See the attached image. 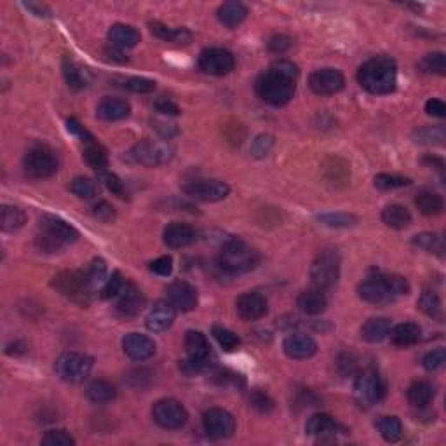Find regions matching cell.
Instances as JSON below:
<instances>
[{"label":"cell","instance_id":"6da1fadb","mask_svg":"<svg viewBox=\"0 0 446 446\" xmlns=\"http://www.w3.org/2000/svg\"><path fill=\"white\" fill-rule=\"evenodd\" d=\"M298 68L288 60H277L257 80V93L272 107H284L296 89Z\"/></svg>","mask_w":446,"mask_h":446},{"label":"cell","instance_id":"7a4b0ae2","mask_svg":"<svg viewBox=\"0 0 446 446\" xmlns=\"http://www.w3.org/2000/svg\"><path fill=\"white\" fill-rule=\"evenodd\" d=\"M361 87L371 94H389L396 89L397 68L394 60L387 56H377L361 65L357 71Z\"/></svg>","mask_w":446,"mask_h":446},{"label":"cell","instance_id":"3957f363","mask_svg":"<svg viewBox=\"0 0 446 446\" xmlns=\"http://www.w3.org/2000/svg\"><path fill=\"white\" fill-rule=\"evenodd\" d=\"M408 291H410V284L401 275H377L357 286L361 300L373 305L391 304L400 296L408 295Z\"/></svg>","mask_w":446,"mask_h":446},{"label":"cell","instance_id":"277c9868","mask_svg":"<svg viewBox=\"0 0 446 446\" xmlns=\"http://www.w3.org/2000/svg\"><path fill=\"white\" fill-rule=\"evenodd\" d=\"M39 229L40 234L37 236L35 243L44 253H58L63 246L76 243L79 239V232H77L76 227H71L61 218L51 216V214L40 218Z\"/></svg>","mask_w":446,"mask_h":446},{"label":"cell","instance_id":"5b68a950","mask_svg":"<svg viewBox=\"0 0 446 446\" xmlns=\"http://www.w3.org/2000/svg\"><path fill=\"white\" fill-rule=\"evenodd\" d=\"M218 264L229 274H244V272H250L258 267L260 253L250 244L239 239H232L221 248Z\"/></svg>","mask_w":446,"mask_h":446},{"label":"cell","instance_id":"8992f818","mask_svg":"<svg viewBox=\"0 0 446 446\" xmlns=\"http://www.w3.org/2000/svg\"><path fill=\"white\" fill-rule=\"evenodd\" d=\"M53 286L70 300L80 305H87L91 300V286L86 271H63L54 277Z\"/></svg>","mask_w":446,"mask_h":446},{"label":"cell","instance_id":"52a82bcc","mask_svg":"<svg viewBox=\"0 0 446 446\" xmlns=\"http://www.w3.org/2000/svg\"><path fill=\"white\" fill-rule=\"evenodd\" d=\"M93 370V359L87 354L76 352H63L54 363V371L63 382L67 384H80L89 377Z\"/></svg>","mask_w":446,"mask_h":446},{"label":"cell","instance_id":"ba28073f","mask_svg":"<svg viewBox=\"0 0 446 446\" xmlns=\"http://www.w3.org/2000/svg\"><path fill=\"white\" fill-rule=\"evenodd\" d=\"M129 161L135 164L145 166V168H157L171 161L173 148L164 141L157 139H141L135 143L131 151L128 152Z\"/></svg>","mask_w":446,"mask_h":446},{"label":"cell","instance_id":"9c48e42d","mask_svg":"<svg viewBox=\"0 0 446 446\" xmlns=\"http://www.w3.org/2000/svg\"><path fill=\"white\" fill-rule=\"evenodd\" d=\"M340 277V255L336 250H323L311 265V281L314 288L328 289Z\"/></svg>","mask_w":446,"mask_h":446},{"label":"cell","instance_id":"30bf717a","mask_svg":"<svg viewBox=\"0 0 446 446\" xmlns=\"http://www.w3.org/2000/svg\"><path fill=\"white\" fill-rule=\"evenodd\" d=\"M23 169L33 180L49 178L58 171V159L46 146H33L23 159Z\"/></svg>","mask_w":446,"mask_h":446},{"label":"cell","instance_id":"8fae6325","mask_svg":"<svg viewBox=\"0 0 446 446\" xmlns=\"http://www.w3.org/2000/svg\"><path fill=\"white\" fill-rule=\"evenodd\" d=\"M152 418L155 424L168 431H176L182 429L189 420L185 406L176 400H159L152 408Z\"/></svg>","mask_w":446,"mask_h":446},{"label":"cell","instance_id":"7c38bea8","mask_svg":"<svg viewBox=\"0 0 446 446\" xmlns=\"http://www.w3.org/2000/svg\"><path fill=\"white\" fill-rule=\"evenodd\" d=\"M384 394V386L373 370H364L354 382V400L359 406L370 408L379 403Z\"/></svg>","mask_w":446,"mask_h":446},{"label":"cell","instance_id":"4fadbf2b","mask_svg":"<svg viewBox=\"0 0 446 446\" xmlns=\"http://www.w3.org/2000/svg\"><path fill=\"white\" fill-rule=\"evenodd\" d=\"M183 192L200 203H218L229 196L230 187L220 180H194L183 185Z\"/></svg>","mask_w":446,"mask_h":446},{"label":"cell","instance_id":"5bb4252c","mask_svg":"<svg viewBox=\"0 0 446 446\" xmlns=\"http://www.w3.org/2000/svg\"><path fill=\"white\" fill-rule=\"evenodd\" d=\"M236 67L234 54L227 49L211 47L204 49L199 56V68L207 76H227Z\"/></svg>","mask_w":446,"mask_h":446},{"label":"cell","instance_id":"9a60e30c","mask_svg":"<svg viewBox=\"0 0 446 446\" xmlns=\"http://www.w3.org/2000/svg\"><path fill=\"white\" fill-rule=\"evenodd\" d=\"M204 431L213 439H227L236 431V420L232 413H229L223 408H209L203 415Z\"/></svg>","mask_w":446,"mask_h":446},{"label":"cell","instance_id":"2e32d148","mask_svg":"<svg viewBox=\"0 0 446 446\" xmlns=\"http://www.w3.org/2000/svg\"><path fill=\"white\" fill-rule=\"evenodd\" d=\"M343 86H345V77L336 68H321V70L312 71L309 77V87L318 96H332V94L340 93Z\"/></svg>","mask_w":446,"mask_h":446},{"label":"cell","instance_id":"e0dca14e","mask_svg":"<svg viewBox=\"0 0 446 446\" xmlns=\"http://www.w3.org/2000/svg\"><path fill=\"white\" fill-rule=\"evenodd\" d=\"M168 302L180 312H192L199 304L197 289L187 281H175L168 286Z\"/></svg>","mask_w":446,"mask_h":446},{"label":"cell","instance_id":"ac0fdd59","mask_svg":"<svg viewBox=\"0 0 446 446\" xmlns=\"http://www.w3.org/2000/svg\"><path fill=\"white\" fill-rule=\"evenodd\" d=\"M282 350L289 359H309L318 352V343L307 333H291L282 342Z\"/></svg>","mask_w":446,"mask_h":446},{"label":"cell","instance_id":"d6986e66","mask_svg":"<svg viewBox=\"0 0 446 446\" xmlns=\"http://www.w3.org/2000/svg\"><path fill=\"white\" fill-rule=\"evenodd\" d=\"M122 349L132 361H146L155 354V342L141 333H128L122 338Z\"/></svg>","mask_w":446,"mask_h":446},{"label":"cell","instance_id":"ffe728a7","mask_svg":"<svg viewBox=\"0 0 446 446\" xmlns=\"http://www.w3.org/2000/svg\"><path fill=\"white\" fill-rule=\"evenodd\" d=\"M176 318V309L169 304L168 300H159L155 302L154 307L148 311L145 319L146 328L151 329L154 333H161L166 332L173 326Z\"/></svg>","mask_w":446,"mask_h":446},{"label":"cell","instance_id":"44dd1931","mask_svg":"<svg viewBox=\"0 0 446 446\" xmlns=\"http://www.w3.org/2000/svg\"><path fill=\"white\" fill-rule=\"evenodd\" d=\"M236 309L244 321H257L267 314V300L260 293H244L237 298Z\"/></svg>","mask_w":446,"mask_h":446},{"label":"cell","instance_id":"7402d4cb","mask_svg":"<svg viewBox=\"0 0 446 446\" xmlns=\"http://www.w3.org/2000/svg\"><path fill=\"white\" fill-rule=\"evenodd\" d=\"M197 232L187 223L173 221L164 229V244L171 250H182L196 243Z\"/></svg>","mask_w":446,"mask_h":446},{"label":"cell","instance_id":"603a6c76","mask_svg":"<svg viewBox=\"0 0 446 446\" xmlns=\"http://www.w3.org/2000/svg\"><path fill=\"white\" fill-rule=\"evenodd\" d=\"M143 307H145V296H143L141 289L135 284H126L117 302L119 314L124 318H135L141 312Z\"/></svg>","mask_w":446,"mask_h":446},{"label":"cell","instance_id":"cb8c5ba5","mask_svg":"<svg viewBox=\"0 0 446 446\" xmlns=\"http://www.w3.org/2000/svg\"><path fill=\"white\" fill-rule=\"evenodd\" d=\"M131 112V105L122 98H103L96 108V115L101 121L115 122L126 119Z\"/></svg>","mask_w":446,"mask_h":446},{"label":"cell","instance_id":"d4e9b609","mask_svg":"<svg viewBox=\"0 0 446 446\" xmlns=\"http://www.w3.org/2000/svg\"><path fill=\"white\" fill-rule=\"evenodd\" d=\"M296 305H298V309H300L304 314L319 316L326 311L328 302H326V296L323 295L321 289L312 288V289H305V291H302L300 295H298V298H296Z\"/></svg>","mask_w":446,"mask_h":446},{"label":"cell","instance_id":"484cf974","mask_svg":"<svg viewBox=\"0 0 446 446\" xmlns=\"http://www.w3.org/2000/svg\"><path fill=\"white\" fill-rule=\"evenodd\" d=\"M248 16V8L243 4V2H237V0H230V2H225L218 8V19H220L221 25H225L227 28H236L241 23L246 19Z\"/></svg>","mask_w":446,"mask_h":446},{"label":"cell","instance_id":"4316f807","mask_svg":"<svg viewBox=\"0 0 446 446\" xmlns=\"http://www.w3.org/2000/svg\"><path fill=\"white\" fill-rule=\"evenodd\" d=\"M139 39L141 37H139L138 30L129 25H122V23H117V25H114L108 30V40H110L112 46L121 47L124 51L138 46Z\"/></svg>","mask_w":446,"mask_h":446},{"label":"cell","instance_id":"83f0119b","mask_svg":"<svg viewBox=\"0 0 446 446\" xmlns=\"http://www.w3.org/2000/svg\"><path fill=\"white\" fill-rule=\"evenodd\" d=\"M391 328H393L391 319L371 318L368 319L363 325V328H361V336H363V340H366V342L370 343H379L389 336Z\"/></svg>","mask_w":446,"mask_h":446},{"label":"cell","instance_id":"f1b7e54d","mask_svg":"<svg viewBox=\"0 0 446 446\" xmlns=\"http://www.w3.org/2000/svg\"><path fill=\"white\" fill-rule=\"evenodd\" d=\"M185 349L189 357L200 361V363H206L207 357H209L211 347L206 335H203L200 332H196V329H189L185 335Z\"/></svg>","mask_w":446,"mask_h":446},{"label":"cell","instance_id":"f546056e","mask_svg":"<svg viewBox=\"0 0 446 446\" xmlns=\"http://www.w3.org/2000/svg\"><path fill=\"white\" fill-rule=\"evenodd\" d=\"M420 326L415 323H401L391 328V342L397 347H410L420 340Z\"/></svg>","mask_w":446,"mask_h":446},{"label":"cell","instance_id":"4dcf8cb0","mask_svg":"<svg viewBox=\"0 0 446 446\" xmlns=\"http://www.w3.org/2000/svg\"><path fill=\"white\" fill-rule=\"evenodd\" d=\"M382 221L389 229L403 230L411 223V213L401 204H391L382 211Z\"/></svg>","mask_w":446,"mask_h":446},{"label":"cell","instance_id":"1f68e13d","mask_svg":"<svg viewBox=\"0 0 446 446\" xmlns=\"http://www.w3.org/2000/svg\"><path fill=\"white\" fill-rule=\"evenodd\" d=\"M63 76L68 86L76 91L84 89L89 84V71L68 58L63 61Z\"/></svg>","mask_w":446,"mask_h":446},{"label":"cell","instance_id":"d6a6232c","mask_svg":"<svg viewBox=\"0 0 446 446\" xmlns=\"http://www.w3.org/2000/svg\"><path fill=\"white\" fill-rule=\"evenodd\" d=\"M305 432L309 436H332L333 432H338V425H336L335 418L329 417L326 413H316L305 424Z\"/></svg>","mask_w":446,"mask_h":446},{"label":"cell","instance_id":"836d02e7","mask_svg":"<svg viewBox=\"0 0 446 446\" xmlns=\"http://www.w3.org/2000/svg\"><path fill=\"white\" fill-rule=\"evenodd\" d=\"M86 396L91 403L107 404L115 400L117 391H115V387L112 386L110 382H107V380H94V382H91L89 386H87Z\"/></svg>","mask_w":446,"mask_h":446},{"label":"cell","instance_id":"e575fe53","mask_svg":"<svg viewBox=\"0 0 446 446\" xmlns=\"http://www.w3.org/2000/svg\"><path fill=\"white\" fill-rule=\"evenodd\" d=\"M418 309L424 312L429 318L436 319V321L443 323L445 319V312H443V304L441 298L438 296V293L432 291V289H425L424 293L418 298Z\"/></svg>","mask_w":446,"mask_h":446},{"label":"cell","instance_id":"d590c367","mask_svg":"<svg viewBox=\"0 0 446 446\" xmlns=\"http://www.w3.org/2000/svg\"><path fill=\"white\" fill-rule=\"evenodd\" d=\"M415 204H417L418 211L425 216H436V214H441L443 209H445L443 197L436 192H429V190L418 194Z\"/></svg>","mask_w":446,"mask_h":446},{"label":"cell","instance_id":"8d00e7d4","mask_svg":"<svg viewBox=\"0 0 446 446\" xmlns=\"http://www.w3.org/2000/svg\"><path fill=\"white\" fill-rule=\"evenodd\" d=\"M151 32L154 33L157 39L166 40V42H176V44H187L192 35H190L189 30L185 28H169V26L162 25L159 22L151 23Z\"/></svg>","mask_w":446,"mask_h":446},{"label":"cell","instance_id":"74e56055","mask_svg":"<svg viewBox=\"0 0 446 446\" xmlns=\"http://www.w3.org/2000/svg\"><path fill=\"white\" fill-rule=\"evenodd\" d=\"M432 397H434V387L424 380L411 384L408 389V401L415 408H425L431 403Z\"/></svg>","mask_w":446,"mask_h":446},{"label":"cell","instance_id":"f35d334b","mask_svg":"<svg viewBox=\"0 0 446 446\" xmlns=\"http://www.w3.org/2000/svg\"><path fill=\"white\" fill-rule=\"evenodd\" d=\"M26 214L25 211L16 206L2 207V216H0V227L4 232H16L25 225Z\"/></svg>","mask_w":446,"mask_h":446},{"label":"cell","instance_id":"ab89813d","mask_svg":"<svg viewBox=\"0 0 446 446\" xmlns=\"http://www.w3.org/2000/svg\"><path fill=\"white\" fill-rule=\"evenodd\" d=\"M84 159H86L87 164H89L93 169H96V171H103L108 164L107 151H105L100 143L94 141V139L86 141V148H84Z\"/></svg>","mask_w":446,"mask_h":446},{"label":"cell","instance_id":"60d3db41","mask_svg":"<svg viewBox=\"0 0 446 446\" xmlns=\"http://www.w3.org/2000/svg\"><path fill=\"white\" fill-rule=\"evenodd\" d=\"M318 220L323 225L332 227V229H349L357 223V216L350 213H343V211H336V213H325L319 214Z\"/></svg>","mask_w":446,"mask_h":446},{"label":"cell","instance_id":"b9f144b4","mask_svg":"<svg viewBox=\"0 0 446 446\" xmlns=\"http://www.w3.org/2000/svg\"><path fill=\"white\" fill-rule=\"evenodd\" d=\"M379 431L389 443H396L403 438V424L397 417H382L379 420Z\"/></svg>","mask_w":446,"mask_h":446},{"label":"cell","instance_id":"7bdbcfd3","mask_svg":"<svg viewBox=\"0 0 446 446\" xmlns=\"http://www.w3.org/2000/svg\"><path fill=\"white\" fill-rule=\"evenodd\" d=\"M411 243H413V246L420 248V250H425V251H431V253L443 255V251H445L443 237L438 236V234L422 232L418 234V236H415L413 239H411Z\"/></svg>","mask_w":446,"mask_h":446},{"label":"cell","instance_id":"ee69618b","mask_svg":"<svg viewBox=\"0 0 446 446\" xmlns=\"http://www.w3.org/2000/svg\"><path fill=\"white\" fill-rule=\"evenodd\" d=\"M445 128L443 126H429V128H422L415 132V141L422 143V145H443L445 143Z\"/></svg>","mask_w":446,"mask_h":446},{"label":"cell","instance_id":"f6af8a7d","mask_svg":"<svg viewBox=\"0 0 446 446\" xmlns=\"http://www.w3.org/2000/svg\"><path fill=\"white\" fill-rule=\"evenodd\" d=\"M213 336L220 343L221 349L227 350V352H232L241 345L239 336L234 332H230V329L223 328V326H213Z\"/></svg>","mask_w":446,"mask_h":446},{"label":"cell","instance_id":"bcb514c9","mask_svg":"<svg viewBox=\"0 0 446 446\" xmlns=\"http://www.w3.org/2000/svg\"><path fill=\"white\" fill-rule=\"evenodd\" d=\"M70 190L76 194L79 199H93L98 194V185L91 178H86V176H79L74 182L70 183Z\"/></svg>","mask_w":446,"mask_h":446},{"label":"cell","instance_id":"7dc6e473","mask_svg":"<svg viewBox=\"0 0 446 446\" xmlns=\"http://www.w3.org/2000/svg\"><path fill=\"white\" fill-rule=\"evenodd\" d=\"M420 68L427 74H436V76H445L446 71V58L443 53H431L425 54L420 61Z\"/></svg>","mask_w":446,"mask_h":446},{"label":"cell","instance_id":"c3c4849f","mask_svg":"<svg viewBox=\"0 0 446 446\" xmlns=\"http://www.w3.org/2000/svg\"><path fill=\"white\" fill-rule=\"evenodd\" d=\"M411 183L410 178H404V176L397 175H387V173H382V175L375 176V187L380 190H394L401 189V187H408Z\"/></svg>","mask_w":446,"mask_h":446},{"label":"cell","instance_id":"681fc988","mask_svg":"<svg viewBox=\"0 0 446 446\" xmlns=\"http://www.w3.org/2000/svg\"><path fill=\"white\" fill-rule=\"evenodd\" d=\"M86 272H87V279H89L93 289L96 288V286H100L101 282L105 284V281H107V265H105V261L101 260V258L93 260V264L89 265V268H87Z\"/></svg>","mask_w":446,"mask_h":446},{"label":"cell","instance_id":"f907efd6","mask_svg":"<svg viewBox=\"0 0 446 446\" xmlns=\"http://www.w3.org/2000/svg\"><path fill=\"white\" fill-rule=\"evenodd\" d=\"M44 446H74L76 439L71 438L67 431H47L42 438Z\"/></svg>","mask_w":446,"mask_h":446},{"label":"cell","instance_id":"816d5d0a","mask_svg":"<svg viewBox=\"0 0 446 446\" xmlns=\"http://www.w3.org/2000/svg\"><path fill=\"white\" fill-rule=\"evenodd\" d=\"M122 289H124V281H122L119 272H114V274L105 281L103 288H101V298H105V300L114 298V296H117L119 293H122Z\"/></svg>","mask_w":446,"mask_h":446},{"label":"cell","instance_id":"f5cc1de1","mask_svg":"<svg viewBox=\"0 0 446 446\" xmlns=\"http://www.w3.org/2000/svg\"><path fill=\"white\" fill-rule=\"evenodd\" d=\"M445 363H446V350L445 349L431 350V352L425 354L424 359H422V364H424V368L427 371L439 370V368L445 366Z\"/></svg>","mask_w":446,"mask_h":446},{"label":"cell","instance_id":"db71d44e","mask_svg":"<svg viewBox=\"0 0 446 446\" xmlns=\"http://www.w3.org/2000/svg\"><path fill=\"white\" fill-rule=\"evenodd\" d=\"M126 89L132 91V93H152L155 89V80L145 79V77H131L126 80Z\"/></svg>","mask_w":446,"mask_h":446},{"label":"cell","instance_id":"11a10c76","mask_svg":"<svg viewBox=\"0 0 446 446\" xmlns=\"http://www.w3.org/2000/svg\"><path fill=\"white\" fill-rule=\"evenodd\" d=\"M272 145H274V138L268 135H260L253 139V145H251V154L255 157H265V155L271 152Z\"/></svg>","mask_w":446,"mask_h":446},{"label":"cell","instance_id":"9f6ffc18","mask_svg":"<svg viewBox=\"0 0 446 446\" xmlns=\"http://www.w3.org/2000/svg\"><path fill=\"white\" fill-rule=\"evenodd\" d=\"M101 182L105 183V187H107L112 194H115V196L121 197V199H126L124 183L121 182V178H119L117 175H114V173H101Z\"/></svg>","mask_w":446,"mask_h":446},{"label":"cell","instance_id":"6f0895ef","mask_svg":"<svg viewBox=\"0 0 446 446\" xmlns=\"http://www.w3.org/2000/svg\"><path fill=\"white\" fill-rule=\"evenodd\" d=\"M148 268H151L154 274L162 275V277H168V275H171L173 272V258L168 257V255H166V257L157 258V260L151 261Z\"/></svg>","mask_w":446,"mask_h":446},{"label":"cell","instance_id":"680465c9","mask_svg":"<svg viewBox=\"0 0 446 446\" xmlns=\"http://www.w3.org/2000/svg\"><path fill=\"white\" fill-rule=\"evenodd\" d=\"M250 403H251V406L257 408V410L261 411V413H265V411L272 410V406H274V403H272L271 397H268L267 394L260 393V391H255V393L251 394Z\"/></svg>","mask_w":446,"mask_h":446},{"label":"cell","instance_id":"91938a15","mask_svg":"<svg viewBox=\"0 0 446 446\" xmlns=\"http://www.w3.org/2000/svg\"><path fill=\"white\" fill-rule=\"evenodd\" d=\"M93 214L98 218L100 221H105V223H108V221H112L115 218V209L112 204L105 203V200H101V203H98L96 206L93 207Z\"/></svg>","mask_w":446,"mask_h":446},{"label":"cell","instance_id":"94428289","mask_svg":"<svg viewBox=\"0 0 446 446\" xmlns=\"http://www.w3.org/2000/svg\"><path fill=\"white\" fill-rule=\"evenodd\" d=\"M155 110L162 115H180V108L175 101L168 100V98H159L155 101Z\"/></svg>","mask_w":446,"mask_h":446},{"label":"cell","instance_id":"6125c7cd","mask_svg":"<svg viewBox=\"0 0 446 446\" xmlns=\"http://www.w3.org/2000/svg\"><path fill=\"white\" fill-rule=\"evenodd\" d=\"M291 47V39L286 35H275L272 37L271 42H268V49L275 54H281L284 51H288Z\"/></svg>","mask_w":446,"mask_h":446},{"label":"cell","instance_id":"be15d7a7","mask_svg":"<svg viewBox=\"0 0 446 446\" xmlns=\"http://www.w3.org/2000/svg\"><path fill=\"white\" fill-rule=\"evenodd\" d=\"M425 112H427L429 115H432V117H439V119L446 117L445 101L432 98V100H429L427 103H425Z\"/></svg>","mask_w":446,"mask_h":446},{"label":"cell","instance_id":"e7e4bbea","mask_svg":"<svg viewBox=\"0 0 446 446\" xmlns=\"http://www.w3.org/2000/svg\"><path fill=\"white\" fill-rule=\"evenodd\" d=\"M67 128H68V131H70V132H74V135L80 136V138H83V141H89V139H93V136H91L89 132H87L86 129H84V126H80V122L77 121V119H68Z\"/></svg>","mask_w":446,"mask_h":446},{"label":"cell","instance_id":"03108f58","mask_svg":"<svg viewBox=\"0 0 446 446\" xmlns=\"http://www.w3.org/2000/svg\"><path fill=\"white\" fill-rule=\"evenodd\" d=\"M107 54L112 58V60L115 61H121V63H124V61H128V56L124 54V49H121V47H115L112 46L107 49Z\"/></svg>","mask_w":446,"mask_h":446},{"label":"cell","instance_id":"003e7915","mask_svg":"<svg viewBox=\"0 0 446 446\" xmlns=\"http://www.w3.org/2000/svg\"><path fill=\"white\" fill-rule=\"evenodd\" d=\"M25 8L32 9L37 16H49V11L46 9V6H39V4H25Z\"/></svg>","mask_w":446,"mask_h":446}]
</instances>
